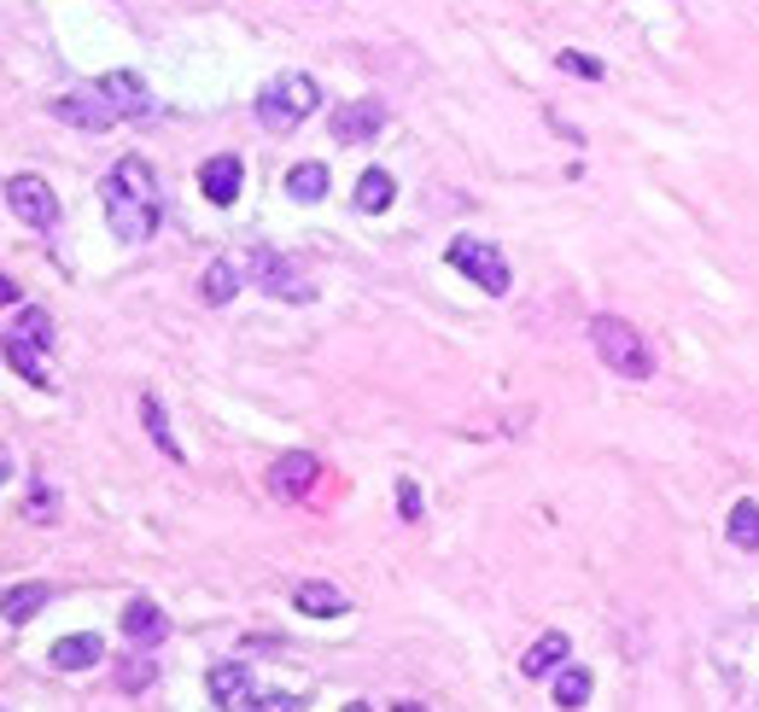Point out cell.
I'll list each match as a JSON object with an SVG mask.
<instances>
[{"mask_svg": "<svg viewBox=\"0 0 759 712\" xmlns=\"http://www.w3.org/2000/svg\"><path fill=\"white\" fill-rule=\"evenodd\" d=\"M99 205H106V222L123 246H147L158 234V176L147 158H117L106 188H99Z\"/></svg>", "mask_w": 759, "mask_h": 712, "instance_id": "1", "label": "cell"}, {"mask_svg": "<svg viewBox=\"0 0 759 712\" xmlns=\"http://www.w3.org/2000/svg\"><path fill=\"white\" fill-rule=\"evenodd\" d=\"M316 106H321L316 76L286 71V76H275V83H263V94H257V124H263V129H298Z\"/></svg>", "mask_w": 759, "mask_h": 712, "instance_id": "2", "label": "cell"}, {"mask_svg": "<svg viewBox=\"0 0 759 712\" xmlns=\"http://www.w3.org/2000/svg\"><path fill=\"white\" fill-rule=\"evenodd\" d=\"M590 344H597V357L608 362L613 374H625V380H649L654 374V357H649L643 333L631 328V321H620V316H597V321H590Z\"/></svg>", "mask_w": 759, "mask_h": 712, "instance_id": "3", "label": "cell"}, {"mask_svg": "<svg viewBox=\"0 0 759 712\" xmlns=\"http://www.w3.org/2000/svg\"><path fill=\"white\" fill-rule=\"evenodd\" d=\"M450 269H462L467 280H479V287L491 293V298H503L508 293V263H503V252L491 246V240H474V234H462V240H450Z\"/></svg>", "mask_w": 759, "mask_h": 712, "instance_id": "4", "label": "cell"}, {"mask_svg": "<svg viewBox=\"0 0 759 712\" xmlns=\"http://www.w3.org/2000/svg\"><path fill=\"white\" fill-rule=\"evenodd\" d=\"M245 280H257L270 298H293V304H304V298H316L310 293V280L298 275V263L293 257H281V252H270V246H257L252 257H245Z\"/></svg>", "mask_w": 759, "mask_h": 712, "instance_id": "5", "label": "cell"}, {"mask_svg": "<svg viewBox=\"0 0 759 712\" xmlns=\"http://www.w3.org/2000/svg\"><path fill=\"white\" fill-rule=\"evenodd\" d=\"M7 211L18 222H30V229H53V222H59V199H53V188L41 176H12L7 181Z\"/></svg>", "mask_w": 759, "mask_h": 712, "instance_id": "6", "label": "cell"}, {"mask_svg": "<svg viewBox=\"0 0 759 712\" xmlns=\"http://www.w3.org/2000/svg\"><path fill=\"white\" fill-rule=\"evenodd\" d=\"M316 479H321V461L310 456V450H293V456H281L275 467H270V491L281 497V502H304L316 491Z\"/></svg>", "mask_w": 759, "mask_h": 712, "instance_id": "7", "label": "cell"}, {"mask_svg": "<svg viewBox=\"0 0 759 712\" xmlns=\"http://www.w3.org/2000/svg\"><path fill=\"white\" fill-rule=\"evenodd\" d=\"M53 117H59V124H71V129H88V135H99V129L117 124L112 99L99 94V88H88V94H59V99H53Z\"/></svg>", "mask_w": 759, "mask_h": 712, "instance_id": "8", "label": "cell"}, {"mask_svg": "<svg viewBox=\"0 0 759 712\" xmlns=\"http://www.w3.org/2000/svg\"><path fill=\"white\" fill-rule=\"evenodd\" d=\"M94 88L112 99V111H117V117H152V88L140 83L135 71H106Z\"/></svg>", "mask_w": 759, "mask_h": 712, "instance_id": "9", "label": "cell"}, {"mask_svg": "<svg viewBox=\"0 0 759 712\" xmlns=\"http://www.w3.org/2000/svg\"><path fill=\"white\" fill-rule=\"evenodd\" d=\"M386 129V106L380 99H357V106H339L334 111V140L339 147H362V140H375Z\"/></svg>", "mask_w": 759, "mask_h": 712, "instance_id": "10", "label": "cell"}, {"mask_svg": "<svg viewBox=\"0 0 759 712\" xmlns=\"http://www.w3.org/2000/svg\"><path fill=\"white\" fill-rule=\"evenodd\" d=\"M123 637H129L135 648H152L170 637V619H164V607L147 602V596H135L129 607H123Z\"/></svg>", "mask_w": 759, "mask_h": 712, "instance_id": "11", "label": "cell"}, {"mask_svg": "<svg viewBox=\"0 0 759 712\" xmlns=\"http://www.w3.org/2000/svg\"><path fill=\"white\" fill-rule=\"evenodd\" d=\"M240 181H245V164H240L234 152H217L211 164L199 170V188H204L211 205H234V199H240Z\"/></svg>", "mask_w": 759, "mask_h": 712, "instance_id": "12", "label": "cell"}, {"mask_svg": "<svg viewBox=\"0 0 759 712\" xmlns=\"http://www.w3.org/2000/svg\"><path fill=\"white\" fill-rule=\"evenodd\" d=\"M211 701H217V706H252V701H257L252 666H240V660L211 666Z\"/></svg>", "mask_w": 759, "mask_h": 712, "instance_id": "13", "label": "cell"}, {"mask_svg": "<svg viewBox=\"0 0 759 712\" xmlns=\"http://www.w3.org/2000/svg\"><path fill=\"white\" fill-rule=\"evenodd\" d=\"M293 607L298 614H310V619H339L345 607H351V596H345L339 584H321V578H304L293 589Z\"/></svg>", "mask_w": 759, "mask_h": 712, "instance_id": "14", "label": "cell"}, {"mask_svg": "<svg viewBox=\"0 0 759 712\" xmlns=\"http://www.w3.org/2000/svg\"><path fill=\"white\" fill-rule=\"evenodd\" d=\"M48 660H53L59 671H88V666L106 660V642H99L94 630H76V637H59V642H53Z\"/></svg>", "mask_w": 759, "mask_h": 712, "instance_id": "15", "label": "cell"}, {"mask_svg": "<svg viewBox=\"0 0 759 712\" xmlns=\"http://www.w3.org/2000/svg\"><path fill=\"white\" fill-rule=\"evenodd\" d=\"M572 655V642H567V630H544L538 642L526 648V660H520V671L526 678H549V671H556L561 660Z\"/></svg>", "mask_w": 759, "mask_h": 712, "instance_id": "16", "label": "cell"}, {"mask_svg": "<svg viewBox=\"0 0 759 712\" xmlns=\"http://www.w3.org/2000/svg\"><path fill=\"white\" fill-rule=\"evenodd\" d=\"M48 602H53V589H48V584H12V589H7V602H0V619H7V625H30Z\"/></svg>", "mask_w": 759, "mask_h": 712, "instance_id": "17", "label": "cell"}, {"mask_svg": "<svg viewBox=\"0 0 759 712\" xmlns=\"http://www.w3.org/2000/svg\"><path fill=\"white\" fill-rule=\"evenodd\" d=\"M240 280H245V269H240V263L217 257L211 269H204V280H199V298H204V304H229V298L240 293Z\"/></svg>", "mask_w": 759, "mask_h": 712, "instance_id": "18", "label": "cell"}, {"mask_svg": "<svg viewBox=\"0 0 759 712\" xmlns=\"http://www.w3.org/2000/svg\"><path fill=\"white\" fill-rule=\"evenodd\" d=\"M392 199H398V181H392V176H386V170H362V181H357V211L380 216Z\"/></svg>", "mask_w": 759, "mask_h": 712, "instance_id": "19", "label": "cell"}, {"mask_svg": "<svg viewBox=\"0 0 759 712\" xmlns=\"http://www.w3.org/2000/svg\"><path fill=\"white\" fill-rule=\"evenodd\" d=\"M7 362H12V369L24 374L30 385H41V392L53 385V380H48V369H41V344H30V339H12V333H7Z\"/></svg>", "mask_w": 759, "mask_h": 712, "instance_id": "20", "label": "cell"}, {"mask_svg": "<svg viewBox=\"0 0 759 712\" xmlns=\"http://www.w3.org/2000/svg\"><path fill=\"white\" fill-rule=\"evenodd\" d=\"M286 193H293L298 205H316V199H327V164H293V176H286Z\"/></svg>", "mask_w": 759, "mask_h": 712, "instance_id": "21", "label": "cell"}, {"mask_svg": "<svg viewBox=\"0 0 759 712\" xmlns=\"http://www.w3.org/2000/svg\"><path fill=\"white\" fill-rule=\"evenodd\" d=\"M140 421H147V433L158 438V450L170 456V461H181V444H176V433H170V415H164V403H158L152 392L140 397Z\"/></svg>", "mask_w": 759, "mask_h": 712, "instance_id": "22", "label": "cell"}, {"mask_svg": "<svg viewBox=\"0 0 759 712\" xmlns=\"http://www.w3.org/2000/svg\"><path fill=\"white\" fill-rule=\"evenodd\" d=\"M7 333H12V339H30V344H41V351H48V344H53V316L35 310V304H24V310L12 316Z\"/></svg>", "mask_w": 759, "mask_h": 712, "instance_id": "23", "label": "cell"}, {"mask_svg": "<svg viewBox=\"0 0 759 712\" xmlns=\"http://www.w3.org/2000/svg\"><path fill=\"white\" fill-rule=\"evenodd\" d=\"M730 543L736 549H759V502L742 497V502L730 508Z\"/></svg>", "mask_w": 759, "mask_h": 712, "instance_id": "24", "label": "cell"}, {"mask_svg": "<svg viewBox=\"0 0 759 712\" xmlns=\"http://www.w3.org/2000/svg\"><path fill=\"white\" fill-rule=\"evenodd\" d=\"M590 701V671L584 666H567L556 678V706H584Z\"/></svg>", "mask_w": 759, "mask_h": 712, "instance_id": "25", "label": "cell"}, {"mask_svg": "<svg viewBox=\"0 0 759 712\" xmlns=\"http://www.w3.org/2000/svg\"><path fill=\"white\" fill-rule=\"evenodd\" d=\"M24 514H30L35 525H53V520H59V497H53V485H30Z\"/></svg>", "mask_w": 759, "mask_h": 712, "instance_id": "26", "label": "cell"}, {"mask_svg": "<svg viewBox=\"0 0 759 712\" xmlns=\"http://www.w3.org/2000/svg\"><path fill=\"white\" fill-rule=\"evenodd\" d=\"M556 65H561L567 76H590V83H602V59H590V53H572V47H567Z\"/></svg>", "mask_w": 759, "mask_h": 712, "instance_id": "27", "label": "cell"}, {"mask_svg": "<svg viewBox=\"0 0 759 712\" xmlns=\"http://www.w3.org/2000/svg\"><path fill=\"white\" fill-rule=\"evenodd\" d=\"M398 508H403V520H415V514H421V491H415V479H403V485H398Z\"/></svg>", "mask_w": 759, "mask_h": 712, "instance_id": "28", "label": "cell"}, {"mask_svg": "<svg viewBox=\"0 0 759 712\" xmlns=\"http://www.w3.org/2000/svg\"><path fill=\"white\" fill-rule=\"evenodd\" d=\"M252 706H270V712H286V706H298V695H281V689H275V695H257Z\"/></svg>", "mask_w": 759, "mask_h": 712, "instance_id": "29", "label": "cell"}, {"mask_svg": "<svg viewBox=\"0 0 759 712\" xmlns=\"http://www.w3.org/2000/svg\"><path fill=\"white\" fill-rule=\"evenodd\" d=\"M140 683H147V666L129 660V666H123V689H140Z\"/></svg>", "mask_w": 759, "mask_h": 712, "instance_id": "30", "label": "cell"}]
</instances>
